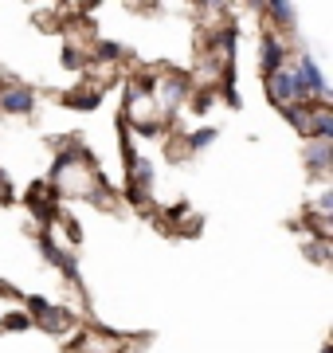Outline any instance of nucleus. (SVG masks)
I'll use <instances>...</instances> for the list:
<instances>
[{
	"mask_svg": "<svg viewBox=\"0 0 333 353\" xmlns=\"http://www.w3.org/2000/svg\"><path fill=\"white\" fill-rule=\"evenodd\" d=\"M290 71H294L298 87L306 90V99H310V102H325V99H330V83H325V75H321L318 59H314L310 51H302V55H298V63L290 67Z\"/></svg>",
	"mask_w": 333,
	"mask_h": 353,
	"instance_id": "nucleus-1",
	"label": "nucleus"
},
{
	"mask_svg": "<svg viewBox=\"0 0 333 353\" xmlns=\"http://www.w3.org/2000/svg\"><path fill=\"white\" fill-rule=\"evenodd\" d=\"M267 94H270V102H279L282 110L286 106H306V90L298 87V79H294V71L290 67H279L275 75H267Z\"/></svg>",
	"mask_w": 333,
	"mask_h": 353,
	"instance_id": "nucleus-2",
	"label": "nucleus"
},
{
	"mask_svg": "<svg viewBox=\"0 0 333 353\" xmlns=\"http://www.w3.org/2000/svg\"><path fill=\"white\" fill-rule=\"evenodd\" d=\"M32 110H36V90L24 87V83H0V114L24 118Z\"/></svg>",
	"mask_w": 333,
	"mask_h": 353,
	"instance_id": "nucleus-3",
	"label": "nucleus"
},
{
	"mask_svg": "<svg viewBox=\"0 0 333 353\" xmlns=\"http://www.w3.org/2000/svg\"><path fill=\"white\" fill-rule=\"evenodd\" d=\"M36 243H39V255H43L47 263H55L67 279H71V283H78V259H75V252H63V248L55 243V236L47 232V228L39 232V240H36Z\"/></svg>",
	"mask_w": 333,
	"mask_h": 353,
	"instance_id": "nucleus-4",
	"label": "nucleus"
},
{
	"mask_svg": "<svg viewBox=\"0 0 333 353\" xmlns=\"http://www.w3.org/2000/svg\"><path fill=\"white\" fill-rule=\"evenodd\" d=\"M189 90H193V83H189L184 75L157 79V94H161V118H173V114H177V106L189 99Z\"/></svg>",
	"mask_w": 333,
	"mask_h": 353,
	"instance_id": "nucleus-5",
	"label": "nucleus"
},
{
	"mask_svg": "<svg viewBox=\"0 0 333 353\" xmlns=\"http://www.w3.org/2000/svg\"><path fill=\"white\" fill-rule=\"evenodd\" d=\"M286 55H290V48L282 43L279 32H267L263 36V48H259V67H263V75H275L279 67H286Z\"/></svg>",
	"mask_w": 333,
	"mask_h": 353,
	"instance_id": "nucleus-6",
	"label": "nucleus"
},
{
	"mask_svg": "<svg viewBox=\"0 0 333 353\" xmlns=\"http://www.w3.org/2000/svg\"><path fill=\"white\" fill-rule=\"evenodd\" d=\"M302 157H306L310 173L318 176V181H325V173L333 169V141H318V138H310V145H302Z\"/></svg>",
	"mask_w": 333,
	"mask_h": 353,
	"instance_id": "nucleus-7",
	"label": "nucleus"
},
{
	"mask_svg": "<svg viewBox=\"0 0 333 353\" xmlns=\"http://www.w3.org/2000/svg\"><path fill=\"white\" fill-rule=\"evenodd\" d=\"M310 138L333 141V110H330V102H310Z\"/></svg>",
	"mask_w": 333,
	"mask_h": 353,
	"instance_id": "nucleus-8",
	"label": "nucleus"
},
{
	"mask_svg": "<svg viewBox=\"0 0 333 353\" xmlns=\"http://www.w3.org/2000/svg\"><path fill=\"white\" fill-rule=\"evenodd\" d=\"M263 12L270 16V24H275V28H294L298 8H294V4H282V0H275V4H263Z\"/></svg>",
	"mask_w": 333,
	"mask_h": 353,
	"instance_id": "nucleus-9",
	"label": "nucleus"
},
{
	"mask_svg": "<svg viewBox=\"0 0 333 353\" xmlns=\"http://www.w3.org/2000/svg\"><path fill=\"white\" fill-rule=\"evenodd\" d=\"M98 102H103V90H71L67 94V106H75V110H98Z\"/></svg>",
	"mask_w": 333,
	"mask_h": 353,
	"instance_id": "nucleus-10",
	"label": "nucleus"
},
{
	"mask_svg": "<svg viewBox=\"0 0 333 353\" xmlns=\"http://www.w3.org/2000/svg\"><path fill=\"white\" fill-rule=\"evenodd\" d=\"M216 138H219V134H216V126H200V130H193V134L184 138V150L200 153V150H208V145H212Z\"/></svg>",
	"mask_w": 333,
	"mask_h": 353,
	"instance_id": "nucleus-11",
	"label": "nucleus"
},
{
	"mask_svg": "<svg viewBox=\"0 0 333 353\" xmlns=\"http://www.w3.org/2000/svg\"><path fill=\"white\" fill-rule=\"evenodd\" d=\"M282 114H286V122H290L302 138H310V102H306V106H286Z\"/></svg>",
	"mask_w": 333,
	"mask_h": 353,
	"instance_id": "nucleus-12",
	"label": "nucleus"
},
{
	"mask_svg": "<svg viewBox=\"0 0 333 353\" xmlns=\"http://www.w3.org/2000/svg\"><path fill=\"white\" fill-rule=\"evenodd\" d=\"M63 67L67 71H83V67H87V55L71 43V48H63Z\"/></svg>",
	"mask_w": 333,
	"mask_h": 353,
	"instance_id": "nucleus-13",
	"label": "nucleus"
},
{
	"mask_svg": "<svg viewBox=\"0 0 333 353\" xmlns=\"http://www.w3.org/2000/svg\"><path fill=\"white\" fill-rule=\"evenodd\" d=\"M122 51H126L122 43H110V39H103V43H98V59H103V63H110V59H114V63H118V59H122Z\"/></svg>",
	"mask_w": 333,
	"mask_h": 353,
	"instance_id": "nucleus-14",
	"label": "nucleus"
},
{
	"mask_svg": "<svg viewBox=\"0 0 333 353\" xmlns=\"http://www.w3.org/2000/svg\"><path fill=\"white\" fill-rule=\"evenodd\" d=\"M314 216H321V220H330V216H333V192H330V189L318 196V204H314Z\"/></svg>",
	"mask_w": 333,
	"mask_h": 353,
	"instance_id": "nucleus-15",
	"label": "nucleus"
},
{
	"mask_svg": "<svg viewBox=\"0 0 333 353\" xmlns=\"http://www.w3.org/2000/svg\"><path fill=\"white\" fill-rule=\"evenodd\" d=\"M24 303H28V310H32L28 318H43L47 310H52V303H47V299H39V294H32V299H24Z\"/></svg>",
	"mask_w": 333,
	"mask_h": 353,
	"instance_id": "nucleus-16",
	"label": "nucleus"
},
{
	"mask_svg": "<svg viewBox=\"0 0 333 353\" xmlns=\"http://www.w3.org/2000/svg\"><path fill=\"white\" fill-rule=\"evenodd\" d=\"M0 326H4V330H28V326H32V318H28V314H20V310H16V314H8V318H4V322H0Z\"/></svg>",
	"mask_w": 333,
	"mask_h": 353,
	"instance_id": "nucleus-17",
	"label": "nucleus"
},
{
	"mask_svg": "<svg viewBox=\"0 0 333 353\" xmlns=\"http://www.w3.org/2000/svg\"><path fill=\"white\" fill-rule=\"evenodd\" d=\"M59 220H63V228H67V236H71V243L78 248V243H83V228H78L71 216H59Z\"/></svg>",
	"mask_w": 333,
	"mask_h": 353,
	"instance_id": "nucleus-18",
	"label": "nucleus"
},
{
	"mask_svg": "<svg viewBox=\"0 0 333 353\" xmlns=\"http://www.w3.org/2000/svg\"><path fill=\"white\" fill-rule=\"evenodd\" d=\"M189 212V201H180V204H173V208H169V220H180V216Z\"/></svg>",
	"mask_w": 333,
	"mask_h": 353,
	"instance_id": "nucleus-19",
	"label": "nucleus"
},
{
	"mask_svg": "<svg viewBox=\"0 0 333 353\" xmlns=\"http://www.w3.org/2000/svg\"><path fill=\"white\" fill-rule=\"evenodd\" d=\"M321 353H333V350H330V345H321Z\"/></svg>",
	"mask_w": 333,
	"mask_h": 353,
	"instance_id": "nucleus-20",
	"label": "nucleus"
}]
</instances>
